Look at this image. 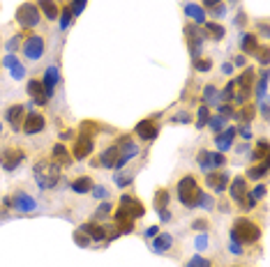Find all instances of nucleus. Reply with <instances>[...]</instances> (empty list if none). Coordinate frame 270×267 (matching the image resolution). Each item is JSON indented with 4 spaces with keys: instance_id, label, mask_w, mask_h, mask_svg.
I'll return each instance as SVG.
<instances>
[{
    "instance_id": "obj_1",
    "label": "nucleus",
    "mask_w": 270,
    "mask_h": 267,
    "mask_svg": "<svg viewBox=\"0 0 270 267\" xmlns=\"http://www.w3.org/2000/svg\"><path fill=\"white\" fill-rule=\"evenodd\" d=\"M33 178H35L37 187L49 191L55 189V184L60 182V166L53 163L51 159H40V161L33 166Z\"/></svg>"
},
{
    "instance_id": "obj_2",
    "label": "nucleus",
    "mask_w": 270,
    "mask_h": 267,
    "mask_svg": "<svg viewBox=\"0 0 270 267\" xmlns=\"http://www.w3.org/2000/svg\"><path fill=\"white\" fill-rule=\"evenodd\" d=\"M231 238L238 240L243 247H245V244L247 247H250V244H256L261 240V226L247 217H238L233 221V226H231Z\"/></svg>"
},
{
    "instance_id": "obj_3",
    "label": "nucleus",
    "mask_w": 270,
    "mask_h": 267,
    "mask_svg": "<svg viewBox=\"0 0 270 267\" xmlns=\"http://www.w3.org/2000/svg\"><path fill=\"white\" fill-rule=\"evenodd\" d=\"M199 193H201V187H199V180L194 175H185V178H180L178 184H175V196L187 210L196 208V201H199Z\"/></svg>"
},
{
    "instance_id": "obj_4",
    "label": "nucleus",
    "mask_w": 270,
    "mask_h": 267,
    "mask_svg": "<svg viewBox=\"0 0 270 267\" xmlns=\"http://www.w3.org/2000/svg\"><path fill=\"white\" fill-rule=\"evenodd\" d=\"M14 19L23 30H35L37 25H40V21H42V14H40V10H37L35 3H30V0H28V3L19 5Z\"/></svg>"
},
{
    "instance_id": "obj_5",
    "label": "nucleus",
    "mask_w": 270,
    "mask_h": 267,
    "mask_svg": "<svg viewBox=\"0 0 270 267\" xmlns=\"http://www.w3.org/2000/svg\"><path fill=\"white\" fill-rule=\"evenodd\" d=\"M254 81H256V72L254 67H247L238 79H233L235 83V94H238V104H245L247 99H250L252 90H254Z\"/></svg>"
},
{
    "instance_id": "obj_6",
    "label": "nucleus",
    "mask_w": 270,
    "mask_h": 267,
    "mask_svg": "<svg viewBox=\"0 0 270 267\" xmlns=\"http://www.w3.org/2000/svg\"><path fill=\"white\" fill-rule=\"evenodd\" d=\"M25 161V150L19 145H7V148L0 150V166L5 171H16L21 163Z\"/></svg>"
},
{
    "instance_id": "obj_7",
    "label": "nucleus",
    "mask_w": 270,
    "mask_h": 267,
    "mask_svg": "<svg viewBox=\"0 0 270 267\" xmlns=\"http://www.w3.org/2000/svg\"><path fill=\"white\" fill-rule=\"evenodd\" d=\"M44 49H46V42L42 35H28L23 42V46H21L23 58L28 60V62H37V60L44 55Z\"/></svg>"
},
{
    "instance_id": "obj_8",
    "label": "nucleus",
    "mask_w": 270,
    "mask_h": 267,
    "mask_svg": "<svg viewBox=\"0 0 270 267\" xmlns=\"http://www.w3.org/2000/svg\"><path fill=\"white\" fill-rule=\"evenodd\" d=\"M196 163H199V169L210 173V171H217L222 169L226 163V157L222 152H210V150H199L196 154Z\"/></svg>"
},
{
    "instance_id": "obj_9",
    "label": "nucleus",
    "mask_w": 270,
    "mask_h": 267,
    "mask_svg": "<svg viewBox=\"0 0 270 267\" xmlns=\"http://www.w3.org/2000/svg\"><path fill=\"white\" fill-rule=\"evenodd\" d=\"M118 212L127 214L130 219H139V217L145 214V208L136 196H132V193H123V196H120V203H118Z\"/></svg>"
},
{
    "instance_id": "obj_10",
    "label": "nucleus",
    "mask_w": 270,
    "mask_h": 267,
    "mask_svg": "<svg viewBox=\"0 0 270 267\" xmlns=\"http://www.w3.org/2000/svg\"><path fill=\"white\" fill-rule=\"evenodd\" d=\"M44 127H46L44 113H40V111H30V113H25V118H23L21 131H23L25 136H37V134L44 131Z\"/></svg>"
},
{
    "instance_id": "obj_11",
    "label": "nucleus",
    "mask_w": 270,
    "mask_h": 267,
    "mask_svg": "<svg viewBox=\"0 0 270 267\" xmlns=\"http://www.w3.org/2000/svg\"><path fill=\"white\" fill-rule=\"evenodd\" d=\"M90 154H93V136L85 131H79V136H74V145H72V159L81 161Z\"/></svg>"
},
{
    "instance_id": "obj_12",
    "label": "nucleus",
    "mask_w": 270,
    "mask_h": 267,
    "mask_svg": "<svg viewBox=\"0 0 270 267\" xmlns=\"http://www.w3.org/2000/svg\"><path fill=\"white\" fill-rule=\"evenodd\" d=\"M118 145H120V157H118V161H115V169H123V166L130 163L134 157H139V145H136L130 136H123V139L118 141Z\"/></svg>"
},
{
    "instance_id": "obj_13",
    "label": "nucleus",
    "mask_w": 270,
    "mask_h": 267,
    "mask_svg": "<svg viewBox=\"0 0 270 267\" xmlns=\"http://www.w3.org/2000/svg\"><path fill=\"white\" fill-rule=\"evenodd\" d=\"M10 203H12V208L19 210V212H35L37 210V201L33 196H28L25 191H14Z\"/></svg>"
},
{
    "instance_id": "obj_14",
    "label": "nucleus",
    "mask_w": 270,
    "mask_h": 267,
    "mask_svg": "<svg viewBox=\"0 0 270 267\" xmlns=\"http://www.w3.org/2000/svg\"><path fill=\"white\" fill-rule=\"evenodd\" d=\"M23 118H25V106L23 104H12V106H7V111H5V122L10 124L14 131H21Z\"/></svg>"
},
{
    "instance_id": "obj_15",
    "label": "nucleus",
    "mask_w": 270,
    "mask_h": 267,
    "mask_svg": "<svg viewBox=\"0 0 270 267\" xmlns=\"http://www.w3.org/2000/svg\"><path fill=\"white\" fill-rule=\"evenodd\" d=\"M229 173L226 171H210L208 175H205V184H208L210 189L215 193H222V191H226V187H229Z\"/></svg>"
},
{
    "instance_id": "obj_16",
    "label": "nucleus",
    "mask_w": 270,
    "mask_h": 267,
    "mask_svg": "<svg viewBox=\"0 0 270 267\" xmlns=\"http://www.w3.org/2000/svg\"><path fill=\"white\" fill-rule=\"evenodd\" d=\"M42 85H44V90H46V94H49V99L53 97V92H55V88H58V83H60V70H58V64H51V67H46L44 70V76H42Z\"/></svg>"
},
{
    "instance_id": "obj_17",
    "label": "nucleus",
    "mask_w": 270,
    "mask_h": 267,
    "mask_svg": "<svg viewBox=\"0 0 270 267\" xmlns=\"http://www.w3.org/2000/svg\"><path fill=\"white\" fill-rule=\"evenodd\" d=\"M28 94H30V99H33L37 106L49 104V94H46V90H44V85H42L40 79H30L28 81Z\"/></svg>"
},
{
    "instance_id": "obj_18",
    "label": "nucleus",
    "mask_w": 270,
    "mask_h": 267,
    "mask_svg": "<svg viewBox=\"0 0 270 267\" xmlns=\"http://www.w3.org/2000/svg\"><path fill=\"white\" fill-rule=\"evenodd\" d=\"M134 134L139 136L141 141H153L157 134H160V127H157V122L153 118H150V120H141V122L134 127Z\"/></svg>"
},
{
    "instance_id": "obj_19",
    "label": "nucleus",
    "mask_w": 270,
    "mask_h": 267,
    "mask_svg": "<svg viewBox=\"0 0 270 267\" xmlns=\"http://www.w3.org/2000/svg\"><path fill=\"white\" fill-rule=\"evenodd\" d=\"M35 5H37V10H40L42 19L55 21V19L60 16V5H58V0H35Z\"/></svg>"
},
{
    "instance_id": "obj_20",
    "label": "nucleus",
    "mask_w": 270,
    "mask_h": 267,
    "mask_svg": "<svg viewBox=\"0 0 270 267\" xmlns=\"http://www.w3.org/2000/svg\"><path fill=\"white\" fill-rule=\"evenodd\" d=\"M173 235L171 232H157L155 238H153V242H150V249L155 253H169L171 249H173Z\"/></svg>"
},
{
    "instance_id": "obj_21",
    "label": "nucleus",
    "mask_w": 270,
    "mask_h": 267,
    "mask_svg": "<svg viewBox=\"0 0 270 267\" xmlns=\"http://www.w3.org/2000/svg\"><path fill=\"white\" fill-rule=\"evenodd\" d=\"M235 131H238L235 127H224L220 134H215V139H213V141H215V145H217V150H220V152H226V150L233 145Z\"/></svg>"
},
{
    "instance_id": "obj_22",
    "label": "nucleus",
    "mask_w": 270,
    "mask_h": 267,
    "mask_svg": "<svg viewBox=\"0 0 270 267\" xmlns=\"http://www.w3.org/2000/svg\"><path fill=\"white\" fill-rule=\"evenodd\" d=\"M226 189H229L231 198H233L235 203H243V198H245L247 191H250L245 178H233V180H229V187H226Z\"/></svg>"
},
{
    "instance_id": "obj_23",
    "label": "nucleus",
    "mask_w": 270,
    "mask_h": 267,
    "mask_svg": "<svg viewBox=\"0 0 270 267\" xmlns=\"http://www.w3.org/2000/svg\"><path fill=\"white\" fill-rule=\"evenodd\" d=\"M51 161L58 163L60 169H65V166H70V163L74 161V159H72L70 150H67L65 145H63V143H55L53 150H51Z\"/></svg>"
},
{
    "instance_id": "obj_24",
    "label": "nucleus",
    "mask_w": 270,
    "mask_h": 267,
    "mask_svg": "<svg viewBox=\"0 0 270 267\" xmlns=\"http://www.w3.org/2000/svg\"><path fill=\"white\" fill-rule=\"evenodd\" d=\"M81 230H83L93 242H102V240H106V228L102 226L100 221H85L83 226H81Z\"/></svg>"
},
{
    "instance_id": "obj_25",
    "label": "nucleus",
    "mask_w": 270,
    "mask_h": 267,
    "mask_svg": "<svg viewBox=\"0 0 270 267\" xmlns=\"http://www.w3.org/2000/svg\"><path fill=\"white\" fill-rule=\"evenodd\" d=\"M118 157H120V145L113 143V145H109V148L102 150L100 161H97V163L106 166V169H115V161H118Z\"/></svg>"
},
{
    "instance_id": "obj_26",
    "label": "nucleus",
    "mask_w": 270,
    "mask_h": 267,
    "mask_svg": "<svg viewBox=\"0 0 270 267\" xmlns=\"http://www.w3.org/2000/svg\"><path fill=\"white\" fill-rule=\"evenodd\" d=\"M259 49H261V44H259L256 32H247V35H243V42H240V51H243V55H256Z\"/></svg>"
},
{
    "instance_id": "obj_27",
    "label": "nucleus",
    "mask_w": 270,
    "mask_h": 267,
    "mask_svg": "<svg viewBox=\"0 0 270 267\" xmlns=\"http://www.w3.org/2000/svg\"><path fill=\"white\" fill-rule=\"evenodd\" d=\"M93 187H95V182H93L90 175H79V178H74L70 182V189L74 193H90V191H93Z\"/></svg>"
},
{
    "instance_id": "obj_28",
    "label": "nucleus",
    "mask_w": 270,
    "mask_h": 267,
    "mask_svg": "<svg viewBox=\"0 0 270 267\" xmlns=\"http://www.w3.org/2000/svg\"><path fill=\"white\" fill-rule=\"evenodd\" d=\"M185 14L190 16L196 25H203L205 21H208V19H205V10H203V7H199L196 3H185Z\"/></svg>"
},
{
    "instance_id": "obj_29",
    "label": "nucleus",
    "mask_w": 270,
    "mask_h": 267,
    "mask_svg": "<svg viewBox=\"0 0 270 267\" xmlns=\"http://www.w3.org/2000/svg\"><path fill=\"white\" fill-rule=\"evenodd\" d=\"M5 64H7V70H10V74L14 76V81H21L25 76V67L21 64V60H16V55H7L5 58Z\"/></svg>"
},
{
    "instance_id": "obj_30",
    "label": "nucleus",
    "mask_w": 270,
    "mask_h": 267,
    "mask_svg": "<svg viewBox=\"0 0 270 267\" xmlns=\"http://www.w3.org/2000/svg\"><path fill=\"white\" fill-rule=\"evenodd\" d=\"M265 175H268V159H263V161H259V163H252L245 173V180H261V178H265Z\"/></svg>"
},
{
    "instance_id": "obj_31",
    "label": "nucleus",
    "mask_w": 270,
    "mask_h": 267,
    "mask_svg": "<svg viewBox=\"0 0 270 267\" xmlns=\"http://www.w3.org/2000/svg\"><path fill=\"white\" fill-rule=\"evenodd\" d=\"M115 230H118V235H123V232H134V219H130L123 212H115Z\"/></svg>"
},
{
    "instance_id": "obj_32",
    "label": "nucleus",
    "mask_w": 270,
    "mask_h": 267,
    "mask_svg": "<svg viewBox=\"0 0 270 267\" xmlns=\"http://www.w3.org/2000/svg\"><path fill=\"white\" fill-rule=\"evenodd\" d=\"M254 115H256V109H254V104H247V106H243V109H240L238 113L233 115V118H235V120H240V122L250 124L252 120H254Z\"/></svg>"
},
{
    "instance_id": "obj_33",
    "label": "nucleus",
    "mask_w": 270,
    "mask_h": 267,
    "mask_svg": "<svg viewBox=\"0 0 270 267\" xmlns=\"http://www.w3.org/2000/svg\"><path fill=\"white\" fill-rule=\"evenodd\" d=\"M203 28H205V35H208L210 40H222V37H224V28H222L220 23L205 21V23H203Z\"/></svg>"
},
{
    "instance_id": "obj_34",
    "label": "nucleus",
    "mask_w": 270,
    "mask_h": 267,
    "mask_svg": "<svg viewBox=\"0 0 270 267\" xmlns=\"http://www.w3.org/2000/svg\"><path fill=\"white\" fill-rule=\"evenodd\" d=\"M203 102L205 104H220V90L215 85H205L203 88Z\"/></svg>"
},
{
    "instance_id": "obj_35",
    "label": "nucleus",
    "mask_w": 270,
    "mask_h": 267,
    "mask_svg": "<svg viewBox=\"0 0 270 267\" xmlns=\"http://www.w3.org/2000/svg\"><path fill=\"white\" fill-rule=\"evenodd\" d=\"M185 267H213V260L205 256H201V253H196V256H192L190 260L185 262Z\"/></svg>"
},
{
    "instance_id": "obj_36",
    "label": "nucleus",
    "mask_w": 270,
    "mask_h": 267,
    "mask_svg": "<svg viewBox=\"0 0 270 267\" xmlns=\"http://www.w3.org/2000/svg\"><path fill=\"white\" fill-rule=\"evenodd\" d=\"M208 118H210V109H208V104H201L199 106V111H196V127H205V124H208Z\"/></svg>"
},
{
    "instance_id": "obj_37",
    "label": "nucleus",
    "mask_w": 270,
    "mask_h": 267,
    "mask_svg": "<svg viewBox=\"0 0 270 267\" xmlns=\"http://www.w3.org/2000/svg\"><path fill=\"white\" fill-rule=\"evenodd\" d=\"M60 28L63 30H67L72 25V21H74V14H72V10H70V5H65L63 10H60Z\"/></svg>"
},
{
    "instance_id": "obj_38",
    "label": "nucleus",
    "mask_w": 270,
    "mask_h": 267,
    "mask_svg": "<svg viewBox=\"0 0 270 267\" xmlns=\"http://www.w3.org/2000/svg\"><path fill=\"white\" fill-rule=\"evenodd\" d=\"M132 180H134V173H132V171H125V173H123V171H118V173H115V184H118L120 189L130 187Z\"/></svg>"
},
{
    "instance_id": "obj_39",
    "label": "nucleus",
    "mask_w": 270,
    "mask_h": 267,
    "mask_svg": "<svg viewBox=\"0 0 270 267\" xmlns=\"http://www.w3.org/2000/svg\"><path fill=\"white\" fill-rule=\"evenodd\" d=\"M265 88H268V72H263V74L259 76V81H256V99H259V102L265 99Z\"/></svg>"
},
{
    "instance_id": "obj_40",
    "label": "nucleus",
    "mask_w": 270,
    "mask_h": 267,
    "mask_svg": "<svg viewBox=\"0 0 270 267\" xmlns=\"http://www.w3.org/2000/svg\"><path fill=\"white\" fill-rule=\"evenodd\" d=\"M252 159H254V161H263V159H268V141H259V143H256Z\"/></svg>"
},
{
    "instance_id": "obj_41",
    "label": "nucleus",
    "mask_w": 270,
    "mask_h": 267,
    "mask_svg": "<svg viewBox=\"0 0 270 267\" xmlns=\"http://www.w3.org/2000/svg\"><path fill=\"white\" fill-rule=\"evenodd\" d=\"M155 208H157V212L169 208V191H166V189H160V191L155 193Z\"/></svg>"
},
{
    "instance_id": "obj_42",
    "label": "nucleus",
    "mask_w": 270,
    "mask_h": 267,
    "mask_svg": "<svg viewBox=\"0 0 270 267\" xmlns=\"http://www.w3.org/2000/svg\"><path fill=\"white\" fill-rule=\"evenodd\" d=\"M224 120L226 118H222V115H210V118H208V127L213 129L215 134H220L222 129H224Z\"/></svg>"
},
{
    "instance_id": "obj_43",
    "label": "nucleus",
    "mask_w": 270,
    "mask_h": 267,
    "mask_svg": "<svg viewBox=\"0 0 270 267\" xmlns=\"http://www.w3.org/2000/svg\"><path fill=\"white\" fill-rule=\"evenodd\" d=\"M220 97L224 99V102H235V83H233V81L226 83V88L220 92Z\"/></svg>"
},
{
    "instance_id": "obj_44",
    "label": "nucleus",
    "mask_w": 270,
    "mask_h": 267,
    "mask_svg": "<svg viewBox=\"0 0 270 267\" xmlns=\"http://www.w3.org/2000/svg\"><path fill=\"white\" fill-rule=\"evenodd\" d=\"M194 70L196 72H210L213 70V60L210 58H196L194 60Z\"/></svg>"
},
{
    "instance_id": "obj_45",
    "label": "nucleus",
    "mask_w": 270,
    "mask_h": 267,
    "mask_svg": "<svg viewBox=\"0 0 270 267\" xmlns=\"http://www.w3.org/2000/svg\"><path fill=\"white\" fill-rule=\"evenodd\" d=\"M201 205H203L205 210H210L213 208V196H208V193H203V189H201V193H199V201H196V208H201Z\"/></svg>"
},
{
    "instance_id": "obj_46",
    "label": "nucleus",
    "mask_w": 270,
    "mask_h": 267,
    "mask_svg": "<svg viewBox=\"0 0 270 267\" xmlns=\"http://www.w3.org/2000/svg\"><path fill=\"white\" fill-rule=\"evenodd\" d=\"M113 212V205L106 201V203H100V208H97V212H95V217L97 219H104V217H109V214Z\"/></svg>"
},
{
    "instance_id": "obj_47",
    "label": "nucleus",
    "mask_w": 270,
    "mask_h": 267,
    "mask_svg": "<svg viewBox=\"0 0 270 267\" xmlns=\"http://www.w3.org/2000/svg\"><path fill=\"white\" fill-rule=\"evenodd\" d=\"M74 242L79 244V247H90V242H93V240H90L88 235H85V232H83V230H81V228H79V230L74 232Z\"/></svg>"
},
{
    "instance_id": "obj_48",
    "label": "nucleus",
    "mask_w": 270,
    "mask_h": 267,
    "mask_svg": "<svg viewBox=\"0 0 270 267\" xmlns=\"http://www.w3.org/2000/svg\"><path fill=\"white\" fill-rule=\"evenodd\" d=\"M85 3H88V0H72V3H70V10H72V14H74V16H79L81 12L85 10Z\"/></svg>"
},
{
    "instance_id": "obj_49",
    "label": "nucleus",
    "mask_w": 270,
    "mask_h": 267,
    "mask_svg": "<svg viewBox=\"0 0 270 267\" xmlns=\"http://www.w3.org/2000/svg\"><path fill=\"white\" fill-rule=\"evenodd\" d=\"M217 109H220L222 118H233V115H235V109L231 104H217Z\"/></svg>"
},
{
    "instance_id": "obj_50",
    "label": "nucleus",
    "mask_w": 270,
    "mask_h": 267,
    "mask_svg": "<svg viewBox=\"0 0 270 267\" xmlns=\"http://www.w3.org/2000/svg\"><path fill=\"white\" fill-rule=\"evenodd\" d=\"M171 122H192V115L190 113H185V111H180V113H175L173 118H171Z\"/></svg>"
},
{
    "instance_id": "obj_51",
    "label": "nucleus",
    "mask_w": 270,
    "mask_h": 267,
    "mask_svg": "<svg viewBox=\"0 0 270 267\" xmlns=\"http://www.w3.org/2000/svg\"><path fill=\"white\" fill-rule=\"evenodd\" d=\"M265 184H256L254 189H250V193H252V198H256V201H259V198H263L265 196Z\"/></svg>"
},
{
    "instance_id": "obj_52",
    "label": "nucleus",
    "mask_w": 270,
    "mask_h": 267,
    "mask_svg": "<svg viewBox=\"0 0 270 267\" xmlns=\"http://www.w3.org/2000/svg\"><path fill=\"white\" fill-rule=\"evenodd\" d=\"M192 228H194V230L205 232V230H208V219H194V221H192Z\"/></svg>"
},
{
    "instance_id": "obj_53",
    "label": "nucleus",
    "mask_w": 270,
    "mask_h": 267,
    "mask_svg": "<svg viewBox=\"0 0 270 267\" xmlns=\"http://www.w3.org/2000/svg\"><path fill=\"white\" fill-rule=\"evenodd\" d=\"M194 247L199 249V251H201V249H208V235H205V232H203V235H196Z\"/></svg>"
},
{
    "instance_id": "obj_54",
    "label": "nucleus",
    "mask_w": 270,
    "mask_h": 267,
    "mask_svg": "<svg viewBox=\"0 0 270 267\" xmlns=\"http://www.w3.org/2000/svg\"><path fill=\"white\" fill-rule=\"evenodd\" d=\"M90 193H93V196H95V198H109V189H104V187H97V184H95V187H93V191H90Z\"/></svg>"
},
{
    "instance_id": "obj_55",
    "label": "nucleus",
    "mask_w": 270,
    "mask_h": 267,
    "mask_svg": "<svg viewBox=\"0 0 270 267\" xmlns=\"http://www.w3.org/2000/svg\"><path fill=\"white\" fill-rule=\"evenodd\" d=\"M229 251H231V253H238V256H240V253H243V244H240L238 240L231 238V247H229Z\"/></svg>"
},
{
    "instance_id": "obj_56",
    "label": "nucleus",
    "mask_w": 270,
    "mask_h": 267,
    "mask_svg": "<svg viewBox=\"0 0 270 267\" xmlns=\"http://www.w3.org/2000/svg\"><path fill=\"white\" fill-rule=\"evenodd\" d=\"M235 134H240L243 139H252V129H250V124H243V127H240V131H235Z\"/></svg>"
},
{
    "instance_id": "obj_57",
    "label": "nucleus",
    "mask_w": 270,
    "mask_h": 267,
    "mask_svg": "<svg viewBox=\"0 0 270 267\" xmlns=\"http://www.w3.org/2000/svg\"><path fill=\"white\" fill-rule=\"evenodd\" d=\"M203 3V10H213V7H217L222 3V0H201Z\"/></svg>"
},
{
    "instance_id": "obj_58",
    "label": "nucleus",
    "mask_w": 270,
    "mask_h": 267,
    "mask_svg": "<svg viewBox=\"0 0 270 267\" xmlns=\"http://www.w3.org/2000/svg\"><path fill=\"white\" fill-rule=\"evenodd\" d=\"M19 42H21V37H12L10 44H7V49H10V51H16V49H19Z\"/></svg>"
},
{
    "instance_id": "obj_59",
    "label": "nucleus",
    "mask_w": 270,
    "mask_h": 267,
    "mask_svg": "<svg viewBox=\"0 0 270 267\" xmlns=\"http://www.w3.org/2000/svg\"><path fill=\"white\" fill-rule=\"evenodd\" d=\"M210 12H213V14H215V16H224L226 7H224V5H222V3H220V5H217V7H213V10H210Z\"/></svg>"
},
{
    "instance_id": "obj_60",
    "label": "nucleus",
    "mask_w": 270,
    "mask_h": 267,
    "mask_svg": "<svg viewBox=\"0 0 270 267\" xmlns=\"http://www.w3.org/2000/svg\"><path fill=\"white\" fill-rule=\"evenodd\" d=\"M157 232H160V228L153 226V228H148V230H145V238H155Z\"/></svg>"
},
{
    "instance_id": "obj_61",
    "label": "nucleus",
    "mask_w": 270,
    "mask_h": 267,
    "mask_svg": "<svg viewBox=\"0 0 270 267\" xmlns=\"http://www.w3.org/2000/svg\"><path fill=\"white\" fill-rule=\"evenodd\" d=\"M233 64L243 67V64H245V55H235V58H233Z\"/></svg>"
},
{
    "instance_id": "obj_62",
    "label": "nucleus",
    "mask_w": 270,
    "mask_h": 267,
    "mask_svg": "<svg viewBox=\"0 0 270 267\" xmlns=\"http://www.w3.org/2000/svg\"><path fill=\"white\" fill-rule=\"evenodd\" d=\"M60 139H63V141H67V139H74V131H63V134H60Z\"/></svg>"
},
{
    "instance_id": "obj_63",
    "label": "nucleus",
    "mask_w": 270,
    "mask_h": 267,
    "mask_svg": "<svg viewBox=\"0 0 270 267\" xmlns=\"http://www.w3.org/2000/svg\"><path fill=\"white\" fill-rule=\"evenodd\" d=\"M0 136H3V124H0Z\"/></svg>"
},
{
    "instance_id": "obj_64",
    "label": "nucleus",
    "mask_w": 270,
    "mask_h": 267,
    "mask_svg": "<svg viewBox=\"0 0 270 267\" xmlns=\"http://www.w3.org/2000/svg\"><path fill=\"white\" fill-rule=\"evenodd\" d=\"M231 267H235V265H231Z\"/></svg>"
}]
</instances>
